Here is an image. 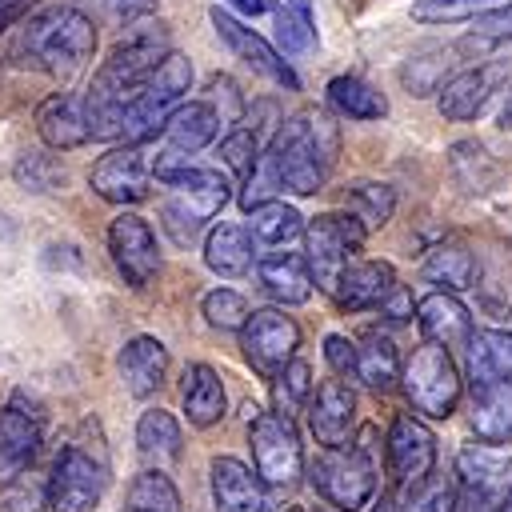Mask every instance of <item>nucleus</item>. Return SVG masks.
I'll use <instances>...</instances> for the list:
<instances>
[{
	"label": "nucleus",
	"instance_id": "f257e3e1",
	"mask_svg": "<svg viewBox=\"0 0 512 512\" xmlns=\"http://www.w3.org/2000/svg\"><path fill=\"white\" fill-rule=\"evenodd\" d=\"M340 156V128L320 108H300L288 120H280L268 152H260V172L272 180V188H284L292 196H316Z\"/></svg>",
	"mask_w": 512,
	"mask_h": 512
},
{
	"label": "nucleus",
	"instance_id": "f03ea898",
	"mask_svg": "<svg viewBox=\"0 0 512 512\" xmlns=\"http://www.w3.org/2000/svg\"><path fill=\"white\" fill-rule=\"evenodd\" d=\"M152 176L164 188H172V196L160 204V220H164V232L180 248L192 244L204 232V224L232 196V184H228V176L220 168L196 164V160H188V152H176V148H168L164 156H156Z\"/></svg>",
	"mask_w": 512,
	"mask_h": 512
},
{
	"label": "nucleus",
	"instance_id": "7ed1b4c3",
	"mask_svg": "<svg viewBox=\"0 0 512 512\" xmlns=\"http://www.w3.org/2000/svg\"><path fill=\"white\" fill-rule=\"evenodd\" d=\"M16 60L28 68H40L48 76H76L92 52H96V24L72 8V4H52L40 8L36 16H28L16 32Z\"/></svg>",
	"mask_w": 512,
	"mask_h": 512
},
{
	"label": "nucleus",
	"instance_id": "20e7f679",
	"mask_svg": "<svg viewBox=\"0 0 512 512\" xmlns=\"http://www.w3.org/2000/svg\"><path fill=\"white\" fill-rule=\"evenodd\" d=\"M308 484L316 488L320 500H328L336 512H360L372 504L376 484H380V448L376 432L364 428L340 448H324L308 464Z\"/></svg>",
	"mask_w": 512,
	"mask_h": 512
},
{
	"label": "nucleus",
	"instance_id": "39448f33",
	"mask_svg": "<svg viewBox=\"0 0 512 512\" xmlns=\"http://www.w3.org/2000/svg\"><path fill=\"white\" fill-rule=\"evenodd\" d=\"M188 88H192V60L184 52H168L144 76V84L128 96L124 120H120V140L124 144H148L152 136H160L168 112L188 96Z\"/></svg>",
	"mask_w": 512,
	"mask_h": 512
},
{
	"label": "nucleus",
	"instance_id": "423d86ee",
	"mask_svg": "<svg viewBox=\"0 0 512 512\" xmlns=\"http://www.w3.org/2000/svg\"><path fill=\"white\" fill-rule=\"evenodd\" d=\"M400 384H404V396L412 404V412L428 416V420H448L460 404V372H456V360L448 348L424 340L412 360L400 368Z\"/></svg>",
	"mask_w": 512,
	"mask_h": 512
},
{
	"label": "nucleus",
	"instance_id": "0eeeda50",
	"mask_svg": "<svg viewBox=\"0 0 512 512\" xmlns=\"http://www.w3.org/2000/svg\"><path fill=\"white\" fill-rule=\"evenodd\" d=\"M248 448H252V472L268 488H292L304 472V448L292 416L280 412H256L248 424Z\"/></svg>",
	"mask_w": 512,
	"mask_h": 512
},
{
	"label": "nucleus",
	"instance_id": "6e6552de",
	"mask_svg": "<svg viewBox=\"0 0 512 512\" xmlns=\"http://www.w3.org/2000/svg\"><path fill=\"white\" fill-rule=\"evenodd\" d=\"M300 236H304V248H308L304 260H308L312 284L332 296L340 268L360 252L368 232L352 212H320L316 220H308V228Z\"/></svg>",
	"mask_w": 512,
	"mask_h": 512
},
{
	"label": "nucleus",
	"instance_id": "1a4fd4ad",
	"mask_svg": "<svg viewBox=\"0 0 512 512\" xmlns=\"http://www.w3.org/2000/svg\"><path fill=\"white\" fill-rule=\"evenodd\" d=\"M44 488H48V512H92L108 488V468L88 448L68 444L52 460Z\"/></svg>",
	"mask_w": 512,
	"mask_h": 512
},
{
	"label": "nucleus",
	"instance_id": "9d476101",
	"mask_svg": "<svg viewBox=\"0 0 512 512\" xmlns=\"http://www.w3.org/2000/svg\"><path fill=\"white\" fill-rule=\"evenodd\" d=\"M384 464H388L392 484L404 496L420 492L428 484L432 468H436V436H432V428L412 412L392 416L388 436H384Z\"/></svg>",
	"mask_w": 512,
	"mask_h": 512
},
{
	"label": "nucleus",
	"instance_id": "9b49d317",
	"mask_svg": "<svg viewBox=\"0 0 512 512\" xmlns=\"http://www.w3.org/2000/svg\"><path fill=\"white\" fill-rule=\"evenodd\" d=\"M240 348L256 376L272 380L300 348V324L284 308H256L240 324Z\"/></svg>",
	"mask_w": 512,
	"mask_h": 512
},
{
	"label": "nucleus",
	"instance_id": "f8f14e48",
	"mask_svg": "<svg viewBox=\"0 0 512 512\" xmlns=\"http://www.w3.org/2000/svg\"><path fill=\"white\" fill-rule=\"evenodd\" d=\"M108 252H112V264L116 272L124 276L128 288L144 292L156 272H160V248H156V232L144 216L136 212H120L112 216L108 224Z\"/></svg>",
	"mask_w": 512,
	"mask_h": 512
},
{
	"label": "nucleus",
	"instance_id": "ddd939ff",
	"mask_svg": "<svg viewBox=\"0 0 512 512\" xmlns=\"http://www.w3.org/2000/svg\"><path fill=\"white\" fill-rule=\"evenodd\" d=\"M88 184L100 200L108 204H140L148 196V184H152V160L144 156V144H120V148H108L92 172H88Z\"/></svg>",
	"mask_w": 512,
	"mask_h": 512
},
{
	"label": "nucleus",
	"instance_id": "4468645a",
	"mask_svg": "<svg viewBox=\"0 0 512 512\" xmlns=\"http://www.w3.org/2000/svg\"><path fill=\"white\" fill-rule=\"evenodd\" d=\"M208 20H212V28H216V36L252 68V72H260V76H268L272 84H280V88H288V92H300V76L292 72V64L284 60V52L280 48H272L260 32H252L248 24H240L236 16H228L224 8H212L208 12Z\"/></svg>",
	"mask_w": 512,
	"mask_h": 512
},
{
	"label": "nucleus",
	"instance_id": "2eb2a0df",
	"mask_svg": "<svg viewBox=\"0 0 512 512\" xmlns=\"http://www.w3.org/2000/svg\"><path fill=\"white\" fill-rule=\"evenodd\" d=\"M304 412H308V428H312L320 448H340L356 432V392L340 376L312 384Z\"/></svg>",
	"mask_w": 512,
	"mask_h": 512
},
{
	"label": "nucleus",
	"instance_id": "dca6fc26",
	"mask_svg": "<svg viewBox=\"0 0 512 512\" xmlns=\"http://www.w3.org/2000/svg\"><path fill=\"white\" fill-rule=\"evenodd\" d=\"M508 80V68L504 64H480V68H464V72H452L444 84H440V96H436V108L444 120L452 124H464V120H476L488 100L496 96V88Z\"/></svg>",
	"mask_w": 512,
	"mask_h": 512
},
{
	"label": "nucleus",
	"instance_id": "f3484780",
	"mask_svg": "<svg viewBox=\"0 0 512 512\" xmlns=\"http://www.w3.org/2000/svg\"><path fill=\"white\" fill-rule=\"evenodd\" d=\"M212 504L216 512H272L268 484L236 456H216L212 460Z\"/></svg>",
	"mask_w": 512,
	"mask_h": 512
},
{
	"label": "nucleus",
	"instance_id": "a211bd4d",
	"mask_svg": "<svg viewBox=\"0 0 512 512\" xmlns=\"http://www.w3.org/2000/svg\"><path fill=\"white\" fill-rule=\"evenodd\" d=\"M392 284H396V272H392L388 260H360V256H352L340 268V276H336L332 300L344 312H368V308H376L388 296Z\"/></svg>",
	"mask_w": 512,
	"mask_h": 512
},
{
	"label": "nucleus",
	"instance_id": "6ab92c4d",
	"mask_svg": "<svg viewBox=\"0 0 512 512\" xmlns=\"http://www.w3.org/2000/svg\"><path fill=\"white\" fill-rule=\"evenodd\" d=\"M36 132L52 152H72L88 144V120H84V96L76 92H52L36 108Z\"/></svg>",
	"mask_w": 512,
	"mask_h": 512
},
{
	"label": "nucleus",
	"instance_id": "aec40b11",
	"mask_svg": "<svg viewBox=\"0 0 512 512\" xmlns=\"http://www.w3.org/2000/svg\"><path fill=\"white\" fill-rule=\"evenodd\" d=\"M256 280L260 288L280 304V308H296L312 300V272L308 260L300 252H268L256 260Z\"/></svg>",
	"mask_w": 512,
	"mask_h": 512
},
{
	"label": "nucleus",
	"instance_id": "412c9836",
	"mask_svg": "<svg viewBox=\"0 0 512 512\" xmlns=\"http://www.w3.org/2000/svg\"><path fill=\"white\" fill-rule=\"evenodd\" d=\"M416 324L424 332V340L440 344V348H464L468 332H472V316L468 308L456 300V292H428L420 304H416Z\"/></svg>",
	"mask_w": 512,
	"mask_h": 512
},
{
	"label": "nucleus",
	"instance_id": "4be33fe9",
	"mask_svg": "<svg viewBox=\"0 0 512 512\" xmlns=\"http://www.w3.org/2000/svg\"><path fill=\"white\" fill-rule=\"evenodd\" d=\"M116 364H120V380H124L128 396L144 400V396H152V392L164 384L168 348H164V340H156V336H132V340L120 348Z\"/></svg>",
	"mask_w": 512,
	"mask_h": 512
},
{
	"label": "nucleus",
	"instance_id": "5701e85b",
	"mask_svg": "<svg viewBox=\"0 0 512 512\" xmlns=\"http://www.w3.org/2000/svg\"><path fill=\"white\" fill-rule=\"evenodd\" d=\"M180 404L192 428H212L224 420L228 412V396H224V380L212 364H188L184 380H180Z\"/></svg>",
	"mask_w": 512,
	"mask_h": 512
},
{
	"label": "nucleus",
	"instance_id": "b1692460",
	"mask_svg": "<svg viewBox=\"0 0 512 512\" xmlns=\"http://www.w3.org/2000/svg\"><path fill=\"white\" fill-rule=\"evenodd\" d=\"M456 480L488 492L492 500H504L512 488V456L488 444H464L456 452Z\"/></svg>",
	"mask_w": 512,
	"mask_h": 512
},
{
	"label": "nucleus",
	"instance_id": "393cba45",
	"mask_svg": "<svg viewBox=\"0 0 512 512\" xmlns=\"http://www.w3.org/2000/svg\"><path fill=\"white\" fill-rule=\"evenodd\" d=\"M36 448H40V424L32 420V412H24L20 400L0 408V484L8 476L24 472L36 456Z\"/></svg>",
	"mask_w": 512,
	"mask_h": 512
},
{
	"label": "nucleus",
	"instance_id": "a878e982",
	"mask_svg": "<svg viewBox=\"0 0 512 512\" xmlns=\"http://www.w3.org/2000/svg\"><path fill=\"white\" fill-rule=\"evenodd\" d=\"M472 432L488 444L512 440V376L472 388Z\"/></svg>",
	"mask_w": 512,
	"mask_h": 512
},
{
	"label": "nucleus",
	"instance_id": "bb28decb",
	"mask_svg": "<svg viewBox=\"0 0 512 512\" xmlns=\"http://www.w3.org/2000/svg\"><path fill=\"white\" fill-rule=\"evenodd\" d=\"M464 368L472 388L512 376V332L504 328H472L464 340Z\"/></svg>",
	"mask_w": 512,
	"mask_h": 512
},
{
	"label": "nucleus",
	"instance_id": "cd10ccee",
	"mask_svg": "<svg viewBox=\"0 0 512 512\" xmlns=\"http://www.w3.org/2000/svg\"><path fill=\"white\" fill-rule=\"evenodd\" d=\"M220 116H216V108L208 104V100H180L172 112H168V120H164V136H168V144L176 148V152H200V148H208L216 136H220Z\"/></svg>",
	"mask_w": 512,
	"mask_h": 512
},
{
	"label": "nucleus",
	"instance_id": "c85d7f7f",
	"mask_svg": "<svg viewBox=\"0 0 512 512\" xmlns=\"http://www.w3.org/2000/svg\"><path fill=\"white\" fill-rule=\"evenodd\" d=\"M356 380L372 392H392L400 380V356L388 332L364 328L356 340Z\"/></svg>",
	"mask_w": 512,
	"mask_h": 512
},
{
	"label": "nucleus",
	"instance_id": "c756f323",
	"mask_svg": "<svg viewBox=\"0 0 512 512\" xmlns=\"http://www.w3.org/2000/svg\"><path fill=\"white\" fill-rule=\"evenodd\" d=\"M204 264L216 272V276H244L252 264H256V252H252V236L244 224H216L208 236H204Z\"/></svg>",
	"mask_w": 512,
	"mask_h": 512
},
{
	"label": "nucleus",
	"instance_id": "7c9ffc66",
	"mask_svg": "<svg viewBox=\"0 0 512 512\" xmlns=\"http://www.w3.org/2000/svg\"><path fill=\"white\" fill-rule=\"evenodd\" d=\"M324 100L344 120H380V116H388L384 92H376L364 76H332L328 88H324Z\"/></svg>",
	"mask_w": 512,
	"mask_h": 512
},
{
	"label": "nucleus",
	"instance_id": "2f4dec72",
	"mask_svg": "<svg viewBox=\"0 0 512 512\" xmlns=\"http://www.w3.org/2000/svg\"><path fill=\"white\" fill-rule=\"evenodd\" d=\"M448 168L468 196H484L500 184V164L488 156V148L480 140H456L448 148Z\"/></svg>",
	"mask_w": 512,
	"mask_h": 512
},
{
	"label": "nucleus",
	"instance_id": "473e14b6",
	"mask_svg": "<svg viewBox=\"0 0 512 512\" xmlns=\"http://www.w3.org/2000/svg\"><path fill=\"white\" fill-rule=\"evenodd\" d=\"M180 444H184V436H180V420L172 412H164V408L140 412V420H136V452L144 460H152L156 468L172 464V460H180Z\"/></svg>",
	"mask_w": 512,
	"mask_h": 512
},
{
	"label": "nucleus",
	"instance_id": "72a5a7b5",
	"mask_svg": "<svg viewBox=\"0 0 512 512\" xmlns=\"http://www.w3.org/2000/svg\"><path fill=\"white\" fill-rule=\"evenodd\" d=\"M456 72V48H420L400 64V84L412 96H432L440 92V84Z\"/></svg>",
	"mask_w": 512,
	"mask_h": 512
},
{
	"label": "nucleus",
	"instance_id": "f704fd0d",
	"mask_svg": "<svg viewBox=\"0 0 512 512\" xmlns=\"http://www.w3.org/2000/svg\"><path fill=\"white\" fill-rule=\"evenodd\" d=\"M424 280L440 292H468L476 284V256L464 244H436L424 260Z\"/></svg>",
	"mask_w": 512,
	"mask_h": 512
},
{
	"label": "nucleus",
	"instance_id": "c9c22d12",
	"mask_svg": "<svg viewBox=\"0 0 512 512\" xmlns=\"http://www.w3.org/2000/svg\"><path fill=\"white\" fill-rule=\"evenodd\" d=\"M300 232H304V216L284 200H264V204L248 208V236L264 248H280V244L296 240Z\"/></svg>",
	"mask_w": 512,
	"mask_h": 512
},
{
	"label": "nucleus",
	"instance_id": "e433bc0d",
	"mask_svg": "<svg viewBox=\"0 0 512 512\" xmlns=\"http://www.w3.org/2000/svg\"><path fill=\"white\" fill-rule=\"evenodd\" d=\"M480 304L492 316H508L512 312V252L508 248H492L484 260H476V284Z\"/></svg>",
	"mask_w": 512,
	"mask_h": 512
},
{
	"label": "nucleus",
	"instance_id": "4c0bfd02",
	"mask_svg": "<svg viewBox=\"0 0 512 512\" xmlns=\"http://www.w3.org/2000/svg\"><path fill=\"white\" fill-rule=\"evenodd\" d=\"M348 212L364 224V232H376V228H384V224L392 220V212H396V188L384 184V180H360V184H352V192H348Z\"/></svg>",
	"mask_w": 512,
	"mask_h": 512
},
{
	"label": "nucleus",
	"instance_id": "58836bf2",
	"mask_svg": "<svg viewBox=\"0 0 512 512\" xmlns=\"http://www.w3.org/2000/svg\"><path fill=\"white\" fill-rule=\"evenodd\" d=\"M128 508H136V512H184L180 492H176V484H172V476L164 468H148V472H140L132 480Z\"/></svg>",
	"mask_w": 512,
	"mask_h": 512
},
{
	"label": "nucleus",
	"instance_id": "ea45409f",
	"mask_svg": "<svg viewBox=\"0 0 512 512\" xmlns=\"http://www.w3.org/2000/svg\"><path fill=\"white\" fill-rule=\"evenodd\" d=\"M268 384H272V404H276V412H280V416H296V412H304V404H308V396H312V368H308L300 356H292Z\"/></svg>",
	"mask_w": 512,
	"mask_h": 512
},
{
	"label": "nucleus",
	"instance_id": "a19ab883",
	"mask_svg": "<svg viewBox=\"0 0 512 512\" xmlns=\"http://www.w3.org/2000/svg\"><path fill=\"white\" fill-rule=\"evenodd\" d=\"M220 160H224L228 172L244 184V180L256 172V164H260V136H256L252 128H244V124H232L228 136L220 140Z\"/></svg>",
	"mask_w": 512,
	"mask_h": 512
},
{
	"label": "nucleus",
	"instance_id": "79ce46f5",
	"mask_svg": "<svg viewBox=\"0 0 512 512\" xmlns=\"http://www.w3.org/2000/svg\"><path fill=\"white\" fill-rule=\"evenodd\" d=\"M200 312H204V320H208L212 328H220V332H240V324H244V316H248V300H244L236 288H212V292H204Z\"/></svg>",
	"mask_w": 512,
	"mask_h": 512
},
{
	"label": "nucleus",
	"instance_id": "37998d69",
	"mask_svg": "<svg viewBox=\"0 0 512 512\" xmlns=\"http://www.w3.org/2000/svg\"><path fill=\"white\" fill-rule=\"evenodd\" d=\"M0 512H48V488L44 480L16 472L0 488Z\"/></svg>",
	"mask_w": 512,
	"mask_h": 512
},
{
	"label": "nucleus",
	"instance_id": "c03bdc74",
	"mask_svg": "<svg viewBox=\"0 0 512 512\" xmlns=\"http://www.w3.org/2000/svg\"><path fill=\"white\" fill-rule=\"evenodd\" d=\"M504 4V0H416L412 4V20L416 24H460L472 20L476 12Z\"/></svg>",
	"mask_w": 512,
	"mask_h": 512
},
{
	"label": "nucleus",
	"instance_id": "a18cd8bd",
	"mask_svg": "<svg viewBox=\"0 0 512 512\" xmlns=\"http://www.w3.org/2000/svg\"><path fill=\"white\" fill-rule=\"evenodd\" d=\"M12 176L20 188L28 192H52L60 180H64V168L56 156H44V152H24L16 164H12Z\"/></svg>",
	"mask_w": 512,
	"mask_h": 512
},
{
	"label": "nucleus",
	"instance_id": "49530a36",
	"mask_svg": "<svg viewBox=\"0 0 512 512\" xmlns=\"http://www.w3.org/2000/svg\"><path fill=\"white\" fill-rule=\"evenodd\" d=\"M272 24H276V44H280V52H288V56H300V52H308L312 48V20H304L300 12H292L288 4H276L272 8Z\"/></svg>",
	"mask_w": 512,
	"mask_h": 512
},
{
	"label": "nucleus",
	"instance_id": "de8ad7c7",
	"mask_svg": "<svg viewBox=\"0 0 512 512\" xmlns=\"http://www.w3.org/2000/svg\"><path fill=\"white\" fill-rule=\"evenodd\" d=\"M508 40H512V0L472 16V44H508Z\"/></svg>",
	"mask_w": 512,
	"mask_h": 512
},
{
	"label": "nucleus",
	"instance_id": "09e8293b",
	"mask_svg": "<svg viewBox=\"0 0 512 512\" xmlns=\"http://www.w3.org/2000/svg\"><path fill=\"white\" fill-rule=\"evenodd\" d=\"M204 100L216 108V116H220V124H224V128L240 124V116H244V96H240V88H236V80H232V76H212V80H208V96H204Z\"/></svg>",
	"mask_w": 512,
	"mask_h": 512
},
{
	"label": "nucleus",
	"instance_id": "8fccbe9b",
	"mask_svg": "<svg viewBox=\"0 0 512 512\" xmlns=\"http://www.w3.org/2000/svg\"><path fill=\"white\" fill-rule=\"evenodd\" d=\"M324 360H328V368H332L340 380L356 376V340H348V336H340V332H328V336H324Z\"/></svg>",
	"mask_w": 512,
	"mask_h": 512
},
{
	"label": "nucleus",
	"instance_id": "3c124183",
	"mask_svg": "<svg viewBox=\"0 0 512 512\" xmlns=\"http://www.w3.org/2000/svg\"><path fill=\"white\" fill-rule=\"evenodd\" d=\"M376 312H380V320H388V324H408V320L416 316V300H412V292L396 280V284L388 288V296L376 304Z\"/></svg>",
	"mask_w": 512,
	"mask_h": 512
},
{
	"label": "nucleus",
	"instance_id": "603ef678",
	"mask_svg": "<svg viewBox=\"0 0 512 512\" xmlns=\"http://www.w3.org/2000/svg\"><path fill=\"white\" fill-rule=\"evenodd\" d=\"M496 508H500V500H492L488 492H480L472 484L456 480V488L448 492V512H496Z\"/></svg>",
	"mask_w": 512,
	"mask_h": 512
},
{
	"label": "nucleus",
	"instance_id": "864d4df0",
	"mask_svg": "<svg viewBox=\"0 0 512 512\" xmlns=\"http://www.w3.org/2000/svg\"><path fill=\"white\" fill-rule=\"evenodd\" d=\"M156 4H160V0H108V12H112L116 20H140V16L156 12Z\"/></svg>",
	"mask_w": 512,
	"mask_h": 512
},
{
	"label": "nucleus",
	"instance_id": "5fc2aeb1",
	"mask_svg": "<svg viewBox=\"0 0 512 512\" xmlns=\"http://www.w3.org/2000/svg\"><path fill=\"white\" fill-rule=\"evenodd\" d=\"M32 0H0V32L12 24V20H20V12L28 8Z\"/></svg>",
	"mask_w": 512,
	"mask_h": 512
},
{
	"label": "nucleus",
	"instance_id": "6e6d98bb",
	"mask_svg": "<svg viewBox=\"0 0 512 512\" xmlns=\"http://www.w3.org/2000/svg\"><path fill=\"white\" fill-rule=\"evenodd\" d=\"M228 4H232V8L240 12V16H252V20L268 12V0H228Z\"/></svg>",
	"mask_w": 512,
	"mask_h": 512
},
{
	"label": "nucleus",
	"instance_id": "4d7b16f0",
	"mask_svg": "<svg viewBox=\"0 0 512 512\" xmlns=\"http://www.w3.org/2000/svg\"><path fill=\"white\" fill-rule=\"evenodd\" d=\"M500 128H504V132H512V84H508L504 104H500Z\"/></svg>",
	"mask_w": 512,
	"mask_h": 512
},
{
	"label": "nucleus",
	"instance_id": "13d9d810",
	"mask_svg": "<svg viewBox=\"0 0 512 512\" xmlns=\"http://www.w3.org/2000/svg\"><path fill=\"white\" fill-rule=\"evenodd\" d=\"M284 4H288L292 12H300L304 20H312V0H284Z\"/></svg>",
	"mask_w": 512,
	"mask_h": 512
},
{
	"label": "nucleus",
	"instance_id": "bf43d9fd",
	"mask_svg": "<svg viewBox=\"0 0 512 512\" xmlns=\"http://www.w3.org/2000/svg\"><path fill=\"white\" fill-rule=\"evenodd\" d=\"M368 512H400V504H396L392 496H380V500H376V504H372Z\"/></svg>",
	"mask_w": 512,
	"mask_h": 512
},
{
	"label": "nucleus",
	"instance_id": "052dcab7",
	"mask_svg": "<svg viewBox=\"0 0 512 512\" xmlns=\"http://www.w3.org/2000/svg\"><path fill=\"white\" fill-rule=\"evenodd\" d=\"M496 512H512V488H508V496L500 500V508H496Z\"/></svg>",
	"mask_w": 512,
	"mask_h": 512
},
{
	"label": "nucleus",
	"instance_id": "680f3d73",
	"mask_svg": "<svg viewBox=\"0 0 512 512\" xmlns=\"http://www.w3.org/2000/svg\"><path fill=\"white\" fill-rule=\"evenodd\" d=\"M316 512H328V508H316Z\"/></svg>",
	"mask_w": 512,
	"mask_h": 512
},
{
	"label": "nucleus",
	"instance_id": "e2e57ef3",
	"mask_svg": "<svg viewBox=\"0 0 512 512\" xmlns=\"http://www.w3.org/2000/svg\"><path fill=\"white\" fill-rule=\"evenodd\" d=\"M292 512H304V508H292Z\"/></svg>",
	"mask_w": 512,
	"mask_h": 512
},
{
	"label": "nucleus",
	"instance_id": "0e129e2a",
	"mask_svg": "<svg viewBox=\"0 0 512 512\" xmlns=\"http://www.w3.org/2000/svg\"><path fill=\"white\" fill-rule=\"evenodd\" d=\"M124 512H136V508H124Z\"/></svg>",
	"mask_w": 512,
	"mask_h": 512
}]
</instances>
